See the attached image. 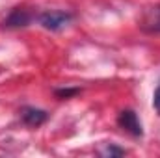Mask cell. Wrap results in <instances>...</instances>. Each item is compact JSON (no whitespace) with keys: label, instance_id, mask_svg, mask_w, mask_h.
<instances>
[{"label":"cell","instance_id":"obj_1","mask_svg":"<svg viewBox=\"0 0 160 158\" xmlns=\"http://www.w3.org/2000/svg\"><path fill=\"white\" fill-rule=\"evenodd\" d=\"M38 21H39V24L45 30L60 32V30H63L73 21V13L63 11V9H47V11H43L38 17Z\"/></svg>","mask_w":160,"mask_h":158},{"label":"cell","instance_id":"obj_2","mask_svg":"<svg viewBox=\"0 0 160 158\" xmlns=\"http://www.w3.org/2000/svg\"><path fill=\"white\" fill-rule=\"evenodd\" d=\"M118 125H119L123 130H127L130 136H134V138H142L143 136L142 123H140V119H138L134 110H123V112H119Z\"/></svg>","mask_w":160,"mask_h":158},{"label":"cell","instance_id":"obj_3","mask_svg":"<svg viewBox=\"0 0 160 158\" xmlns=\"http://www.w3.org/2000/svg\"><path fill=\"white\" fill-rule=\"evenodd\" d=\"M34 15L24 7H15L4 21V28H24L32 22Z\"/></svg>","mask_w":160,"mask_h":158},{"label":"cell","instance_id":"obj_4","mask_svg":"<svg viewBox=\"0 0 160 158\" xmlns=\"http://www.w3.org/2000/svg\"><path fill=\"white\" fill-rule=\"evenodd\" d=\"M21 117L22 121L28 125V126H41L47 119H48V114L41 108H34V106H24L21 110Z\"/></svg>","mask_w":160,"mask_h":158},{"label":"cell","instance_id":"obj_5","mask_svg":"<svg viewBox=\"0 0 160 158\" xmlns=\"http://www.w3.org/2000/svg\"><path fill=\"white\" fill-rule=\"evenodd\" d=\"M142 28L149 34H160V6L157 7H151L145 17H143V22H142Z\"/></svg>","mask_w":160,"mask_h":158},{"label":"cell","instance_id":"obj_6","mask_svg":"<svg viewBox=\"0 0 160 158\" xmlns=\"http://www.w3.org/2000/svg\"><path fill=\"white\" fill-rule=\"evenodd\" d=\"M102 156H123L127 151L125 149H121V147H118V145H114V143H106L104 147H101V151H99Z\"/></svg>","mask_w":160,"mask_h":158},{"label":"cell","instance_id":"obj_7","mask_svg":"<svg viewBox=\"0 0 160 158\" xmlns=\"http://www.w3.org/2000/svg\"><path fill=\"white\" fill-rule=\"evenodd\" d=\"M54 93H56V97H58V99H69V97L78 95L80 89H78V87H63V89H56Z\"/></svg>","mask_w":160,"mask_h":158},{"label":"cell","instance_id":"obj_8","mask_svg":"<svg viewBox=\"0 0 160 158\" xmlns=\"http://www.w3.org/2000/svg\"><path fill=\"white\" fill-rule=\"evenodd\" d=\"M153 108L157 110V114L160 116V84H158V87L155 89V95H153Z\"/></svg>","mask_w":160,"mask_h":158}]
</instances>
